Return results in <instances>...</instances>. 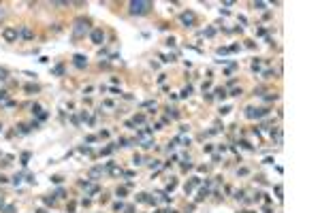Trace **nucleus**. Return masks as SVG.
<instances>
[{"label": "nucleus", "instance_id": "6e6552de", "mask_svg": "<svg viewBox=\"0 0 320 213\" xmlns=\"http://www.w3.org/2000/svg\"><path fill=\"white\" fill-rule=\"evenodd\" d=\"M190 94H192V87L188 85V87H186V90H184V94H181V96H190Z\"/></svg>", "mask_w": 320, "mask_h": 213}, {"label": "nucleus", "instance_id": "423d86ee", "mask_svg": "<svg viewBox=\"0 0 320 213\" xmlns=\"http://www.w3.org/2000/svg\"><path fill=\"white\" fill-rule=\"evenodd\" d=\"M181 19H184V24H192V21H194V15H192V13H184V15H181Z\"/></svg>", "mask_w": 320, "mask_h": 213}, {"label": "nucleus", "instance_id": "0eeeda50", "mask_svg": "<svg viewBox=\"0 0 320 213\" xmlns=\"http://www.w3.org/2000/svg\"><path fill=\"white\" fill-rule=\"evenodd\" d=\"M62 70H64L62 66H56V68H53V75H62Z\"/></svg>", "mask_w": 320, "mask_h": 213}, {"label": "nucleus", "instance_id": "20e7f679", "mask_svg": "<svg viewBox=\"0 0 320 213\" xmlns=\"http://www.w3.org/2000/svg\"><path fill=\"white\" fill-rule=\"evenodd\" d=\"M83 30H88V21L79 19L77 21V28H75V34H83Z\"/></svg>", "mask_w": 320, "mask_h": 213}, {"label": "nucleus", "instance_id": "9d476101", "mask_svg": "<svg viewBox=\"0 0 320 213\" xmlns=\"http://www.w3.org/2000/svg\"><path fill=\"white\" fill-rule=\"evenodd\" d=\"M0 15H2V11H0Z\"/></svg>", "mask_w": 320, "mask_h": 213}, {"label": "nucleus", "instance_id": "1a4fd4ad", "mask_svg": "<svg viewBox=\"0 0 320 213\" xmlns=\"http://www.w3.org/2000/svg\"><path fill=\"white\" fill-rule=\"evenodd\" d=\"M0 79H2V81L6 79V70H4V68H0Z\"/></svg>", "mask_w": 320, "mask_h": 213}, {"label": "nucleus", "instance_id": "f257e3e1", "mask_svg": "<svg viewBox=\"0 0 320 213\" xmlns=\"http://www.w3.org/2000/svg\"><path fill=\"white\" fill-rule=\"evenodd\" d=\"M150 6H152L150 2H143V0H139V2H137V0H134V2H130V13H139V15H141V13L147 11Z\"/></svg>", "mask_w": 320, "mask_h": 213}, {"label": "nucleus", "instance_id": "7ed1b4c3", "mask_svg": "<svg viewBox=\"0 0 320 213\" xmlns=\"http://www.w3.org/2000/svg\"><path fill=\"white\" fill-rule=\"evenodd\" d=\"M103 39H105L103 30H94V32H92V41L96 43V45H100V43H103Z\"/></svg>", "mask_w": 320, "mask_h": 213}, {"label": "nucleus", "instance_id": "39448f33", "mask_svg": "<svg viewBox=\"0 0 320 213\" xmlns=\"http://www.w3.org/2000/svg\"><path fill=\"white\" fill-rule=\"evenodd\" d=\"M88 64V60H86V56H75V66H79V68H83Z\"/></svg>", "mask_w": 320, "mask_h": 213}, {"label": "nucleus", "instance_id": "f03ea898", "mask_svg": "<svg viewBox=\"0 0 320 213\" xmlns=\"http://www.w3.org/2000/svg\"><path fill=\"white\" fill-rule=\"evenodd\" d=\"M2 36H4V41H9V43H11V41L17 36V30H13V28H6V30L2 32Z\"/></svg>", "mask_w": 320, "mask_h": 213}]
</instances>
